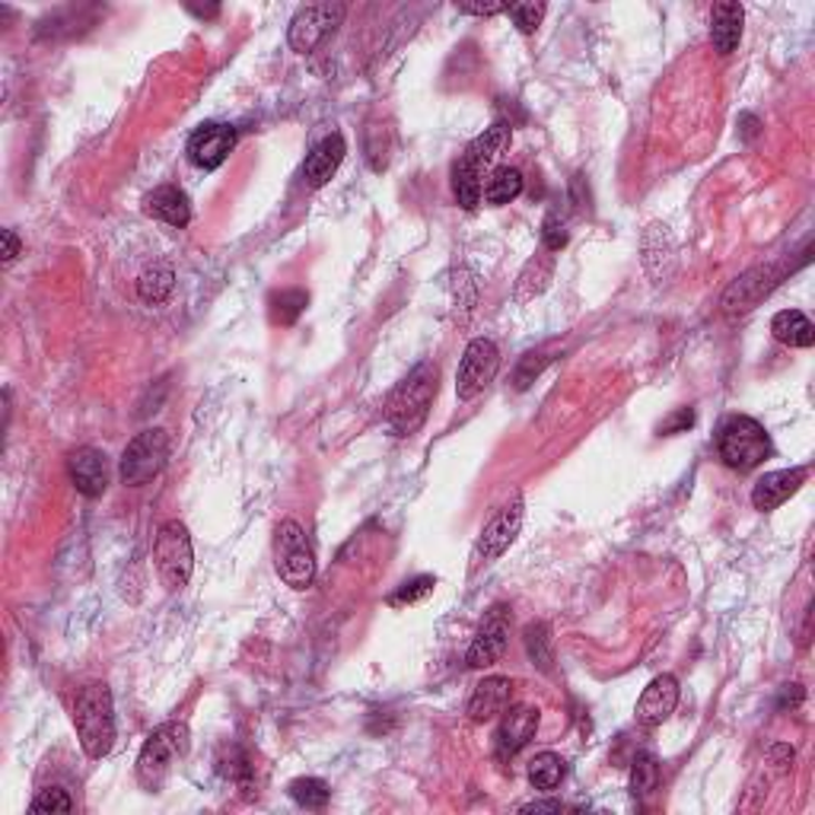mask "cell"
<instances>
[{
	"label": "cell",
	"instance_id": "cell-1",
	"mask_svg": "<svg viewBox=\"0 0 815 815\" xmlns=\"http://www.w3.org/2000/svg\"><path fill=\"white\" fill-rule=\"evenodd\" d=\"M510 138H513V128L506 121H494L491 128H484V134H479L472 144L465 147V153L456 160V167H453V192H456V201L465 211L479 208L481 192H484L481 179L501 160V153L510 147Z\"/></svg>",
	"mask_w": 815,
	"mask_h": 815
},
{
	"label": "cell",
	"instance_id": "cell-2",
	"mask_svg": "<svg viewBox=\"0 0 815 815\" xmlns=\"http://www.w3.org/2000/svg\"><path fill=\"white\" fill-rule=\"evenodd\" d=\"M440 389V370L436 363L424 360L407 373L402 383L395 385V392L385 402V421L399 436H411L424 427L427 414H431L433 399Z\"/></svg>",
	"mask_w": 815,
	"mask_h": 815
},
{
	"label": "cell",
	"instance_id": "cell-3",
	"mask_svg": "<svg viewBox=\"0 0 815 815\" xmlns=\"http://www.w3.org/2000/svg\"><path fill=\"white\" fill-rule=\"evenodd\" d=\"M73 726L80 745L90 758H105L115 745V714H112V692L109 685L93 682L83 685L73 697Z\"/></svg>",
	"mask_w": 815,
	"mask_h": 815
},
{
	"label": "cell",
	"instance_id": "cell-4",
	"mask_svg": "<svg viewBox=\"0 0 815 815\" xmlns=\"http://www.w3.org/2000/svg\"><path fill=\"white\" fill-rule=\"evenodd\" d=\"M189 752V726L172 720L157 726L150 736H147L144 748L138 755V781L147 791H160L163 781L169 777L172 765Z\"/></svg>",
	"mask_w": 815,
	"mask_h": 815
},
{
	"label": "cell",
	"instance_id": "cell-5",
	"mask_svg": "<svg viewBox=\"0 0 815 815\" xmlns=\"http://www.w3.org/2000/svg\"><path fill=\"white\" fill-rule=\"evenodd\" d=\"M717 450L720 459H723L730 469H736V472H752V469H758V465L771 456V436H767L765 427H762L755 417L736 414V417H730V421L720 427Z\"/></svg>",
	"mask_w": 815,
	"mask_h": 815
},
{
	"label": "cell",
	"instance_id": "cell-6",
	"mask_svg": "<svg viewBox=\"0 0 815 815\" xmlns=\"http://www.w3.org/2000/svg\"><path fill=\"white\" fill-rule=\"evenodd\" d=\"M153 561H157V574H160L169 593H182L189 586L194 571V552L185 523L167 520L160 526L157 542H153Z\"/></svg>",
	"mask_w": 815,
	"mask_h": 815
},
{
	"label": "cell",
	"instance_id": "cell-7",
	"mask_svg": "<svg viewBox=\"0 0 815 815\" xmlns=\"http://www.w3.org/2000/svg\"><path fill=\"white\" fill-rule=\"evenodd\" d=\"M274 567L290 590H310L315 580V552L296 520H284L274 532Z\"/></svg>",
	"mask_w": 815,
	"mask_h": 815
},
{
	"label": "cell",
	"instance_id": "cell-8",
	"mask_svg": "<svg viewBox=\"0 0 815 815\" xmlns=\"http://www.w3.org/2000/svg\"><path fill=\"white\" fill-rule=\"evenodd\" d=\"M169 459V433L163 427H150L141 431L121 453L119 475L128 487H141L147 481H153Z\"/></svg>",
	"mask_w": 815,
	"mask_h": 815
},
{
	"label": "cell",
	"instance_id": "cell-9",
	"mask_svg": "<svg viewBox=\"0 0 815 815\" xmlns=\"http://www.w3.org/2000/svg\"><path fill=\"white\" fill-rule=\"evenodd\" d=\"M501 370V351L491 338H475L469 341L465 354H462V363H459V376H456V395L462 402H472L475 395H481L487 385L494 383Z\"/></svg>",
	"mask_w": 815,
	"mask_h": 815
},
{
	"label": "cell",
	"instance_id": "cell-10",
	"mask_svg": "<svg viewBox=\"0 0 815 815\" xmlns=\"http://www.w3.org/2000/svg\"><path fill=\"white\" fill-rule=\"evenodd\" d=\"M348 7L344 3H310L303 10H296V17L290 20L288 42L290 49L306 54L312 51L322 39H329L335 32L341 20H344Z\"/></svg>",
	"mask_w": 815,
	"mask_h": 815
},
{
	"label": "cell",
	"instance_id": "cell-11",
	"mask_svg": "<svg viewBox=\"0 0 815 815\" xmlns=\"http://www.w3.org/2000/svg\"><path fill=\"white\" fill-rule=\"evenodd\" d=\"M520 529H523V497L516 494L510 504L501 506V510L487 520V526L481 529L479 545H475V564L497 561V557L516 542Z\"/></svg>",
	"mask_w": 815,
	"mask_h": 815
},
{
	"label": "cell",
	"instance_id": "cell-12",
	"mask_svg": "<svg viewBox=\"0 0 815 815\" xmlns=\"http://www.w3.org/2000/svg\"><path fill=\"white\" fill-rule=\"evenodd\" d=\"M506 634H510V612H506V605H494V608L484 615L479 634H475V641H472V647H469V656H465L469 666H472V670H487V666H494V663L504 656Z\"/></svg>",
	"mask_w": 815,
	"mask_h": 815
},
{
	"label": "cell",
	"instance_id": "cell-13",
	"mask_svg": "<svg viewBox=\"0 0 815 815\" xmlns=\"http://www.w3.org/2000/svg\"><path fill=\"white\" fill-rule=\"evenodd\" d=\"M233 147H237V131L223 121H208L189 138V160L198 169H217L227 163Z\"/></svg>",
	"mask_w": 815,
	"mask_h": 815
},
{
	"label": "cell",
	"instance_id": "cell-14",
	"mask_svg": "<svg viewBox=\"0 0 815 815\" xmlns=\"http://www.w3.org/2000/svg\"><path fill=\"white\" fill-rule=\"evenodd\" d=\"M675 707H678V678L663 672L650 682L641 701H637V723L650 726V730L663 726L675 714Z\"/></svg>",
	"mask_w": 815,
	"mask_h": 815
},
{
	"label": "cell",
	"instance_id": "cell-15",
	"mask_svg": "<svg viewBox=\"0 0 815 815\" xmlns=\"http://www.w3.org/2000/svg\"><path fill=\"white\" fill-rule=\"evenodd\" d=\"M68 475L83 497H99L109 487V459L93 446H80L68 456Z\"/></svg>",
	"mask_w": 815,
	"mask_h": 815
},
{
	"label": "cell",
	"instance_id": "cell-16",
	"mask_svg": "<svg viewBox=\"0 0 815 815\" xmlns=\"http://www.w3.org/2000/svg\"><path fill=\"white\" fill-rule=\"evenodd\" d=\"M777 278L781 274L771 264L767 268H752L748 274H743L733 288L723 293V312L736 315V312L755 310V303L777 288Z\"/></svg>",
	"mask_w": 815,
	"mask_h": 815
},
{
	"label": "cell",
	"instance_id": "cell-17",
	"mask_svg": "<svg viewBox=\"0 0 815 815\" xmlns=\"http://www.w3.org/2000/svg\"><path fill=\"white\" fill-rule=\"evenodd\" d=\"M806 481V469H781V472H767L755 481L752 487V504L762 513H771L781 504H787L793 494L803 487Z\"/></svg>",
	"mask_w": 815,
	"mask_h": 815
},
{
	"label": "cell",
	"instance_id": "cell-18",
	"mask_svg": "<svg viewBox=\"0 0 815 815\" xmlns=\"http://www.w3.org/2000/svg\"><path fill=\"white\" fill-rule=\"evenodd\" d=\"M344 153H348V147H344V138H341V134L322 138L319 144L312 147L306 163H303V179H306V185H310V189H322V185L338 172L341 160H344Z\"/></svg>",
	"mask_w": 815,
	"mask_h": 815
},
{
	"label": "cell",
	"instance_id": "cell-19",
	"mask_svg": "<svg viewBox=\"0 0 815 815\" xmlns=\"http://www.w3.org/2000/svg\"><path fill=\"white\" fill-rule=\"evenodd\" d=\"M510 697H513V682L506 675H491V678L479 682L472 697H469V717L479 720V723L497 717L510 707Z\"/></svg>",
	"mask_w": 815,
	"mask_h": 815
},
{
	"label": "cell",
	"instance_id": "cell-20",
	"mask_svg": "<svg viewBox=\"0 0 815 815\" xmlns=\"http://www.w3.org/2000/svg\"><path fill=\"white\" fill-rule=\"evenodd\" d=\"M535 730H539V711L535 707L510 711L504 723H501V730H497V758L501 762L513 758L523 745H529V739L535 736Z\"/></svg>",
	"mask_w": 815,
	"mask_h": 815
},
{
	"label": "cell",
	"instance_id": "cell-21",
	"mask_svg": "<svg viewBox=\"0 0 815 815\" xmlns=\"http://www.w3.org/2000/svg\"><path fill=\"white\" fill-rule=\"evenodd\" d=\"M743 23H745V10L743 3H717L714 13H711V42L720 54H733L739 39H743Z\"/></svg>",
	"mask_w": 815,
	"mask_h": 815
},
{
	"label": "cell",
	"instance_id": "cell-22",
	"mask_svg": "<svg viewBox=\"0 0 815 815\" xmlns=\"http://www.w3.org/2000/svg\"><path fill=\"white\" fill-rule=\"evenodd\" d=\"M147 214L163 220L169 227H189L192 220V201L189 194L175 185H160L147 194Z\"/></svg>",
	"mask_w": 815,
	"mask_h": 815
},
{
	"label": "cell",
	"instance_id": "cell-23",
	"mask_svg": "<svg viewBox=\"0 0 815 815\" xmlns=\"http://www.w3.org/2000/svg\"><path fill=\"white\" fill-rule=\"evenodd\" d=\"M771 332L781 344H791V348H813L815 344V329L809 322V315L799 310H784L771 319Z\"/></svg>",
	"mask_w": 815,
	"mask_h": 815
},
{
	"label": "cell",
	"instance_id": "cell-24",
	"mask_svg": "<svg viewBox=\"0 0 815 815\" xmlns=\"http://www.w3.org/2000/svg\"><path fill=\"white\" fill-rule=\"evenodd\" d=\"M520 194H523V172L520 169H494L491 179H487V185H484V201L491 208H504L510 201H516Z\"/></svg>",
	"mask_w": 815,
	"mask_h": 815
},
{
	"label": "cell",
	"instance_id": "cell-25",
	"mask_svg": "<svg viewBox=\"0 0 815 815\" xmlns=\"http://www.w3.org/2000/svg\"><path fill=\"white\" fill-rule=\"evenodd\" d=\"M564 774H567L564 758L554 755V752H542V755H535L532 765H529V784H532L535 791L549 793L564 781Z\"/></svg>",
	"mask_w": 815,
	"mask_h": 815
},
{
	"label": "cell",
	"instance_id": "cell-26",
	"mask_svg": "<svg viewBox=\"0 0 815 815\" xmlns=\"http://www.w3.org/2000/svg\"><path fill=\"white\" fill-rule=\"evenodd\" d=\"M175 288V274H172V268L169 264H153V268H147L144 274L138 278V293H141V300L144 303H163L169 293Z\"/></svg>",
	"mask_w": 815,
	"mask_h": 815
},
{
	"label": "cell",
	"instance_id": "cell-27",
	"mask_svg": "<svg viewBox=\"0 0 815 815\" xmlns=\"http://www.w3.org/2000/svg\"><path fill=\"white\" fill-rule=\"evenodd\" d=\"M271 322L274 325H293L300 319V312L310 306V293L306 290H281L271 293Z\"/></svg>",
	"mask_w": 815,
	"mask_h": 815
},
{
	"label": "cell",
	"instance_id": "cell-28",
	"mask_svg": "<svg viewBox=\"0 0 815 815\" xmlns=\"http://www.w3.org/2000/svg\"><path fill=\"white\" fill-rule=\"evenodd\" d=\"M523 641H526V653L529 660L539 666L542 672H552L554 653H552V631L545 622H532L523 631Z\"/></svg>",
	"mask_w": 815,
	"mask_h": 815
},
{
	"label": "cell",
	"instance_id": "cell-29",
	"mask_svg": "<svg viewBox=\"0 0 815 815\" xmlns=\"http://www.w3.org/2000/svg\"><path fill=\"white\" fill-rule=\"evenodd\" d=\"M290 799L296 803V806H303V809H322L325 803H329V784L325 781H319V777H296L293 784L288 787Z\"/></svg>",
	"mask_w": 815,
	"mask_h": 815
},
{
	"label": "cell",
	"instance_id": "cell-30",
	"mask_svg": "<svg viewBox=\"0 0 815 815\" xmlns=\"http://www.w3.org/2000/svg\"><path fill=\"white\" fill-rule=\"evenodd\" d=\"M656 787H660V762L650 752H641L631 765V791L634 796H650Z\"/></svg>",
	"mask_w": 815,
	"mask_h": 815
},
{
	"label": "cell",
	"instance_id": "cell-31",
	"mask_svg": "<svg viewBox=\"0 0 815 815\" xmlns=\"http://www.w3.org/2000/svg\"><path fill=\"white\" fill-rule=\"evenodd\" d=\"M549 7L545 3H506V17L513 20V26L523 32V36H532L542 20H545Z\"/></svg>",
	"mask_w": 815,
	"mask_h": 815
},
{
	"label": "cell",
	"instance_id": "cell-32",
	"mask_svg": "<svg viewBox=\"0 0 815 815\" xmlns=\"http://www.w3.org/2000/svg\"><path fill=\"white\" fill-rule=\"evenodd\" d=\"M29 809L32 813H73V799L61 787H42V791L36 793V799H32Z\"/></svg>",
	"mask_w": 815,
	"mask_h": 815
},
{
	"label": "cell",
	"instance_id": "cell-33",
	"mask_svg": "<svg viewBox=\"0 0 815 815\" xmlns=\"http://www.w3.org/2000/svg\"><path fill=\"white\" fill-rule=\"evenodd\" d=\"M433 586H436V580L433 576H417V580H411V583H405L399 593H392L389 596V605H411V602H421V600H427L433 593Z\"/></svg>",
	"mask_w": 815,
	"mask_h": 815
},
{
	"label": "cell",
	"instance_id": "cell-34",
	"mask_svg": "<svg viewBox=\"0 0 815 815\" xmlns=\"http://www.w3.org/2000/svg\"><path fill=\"white\" fill-rule=\"evenodd\" d=\"M542 245H545L549 252H561V249L567 245V230H564V223H561V217L557 214L545 217V227H542Z\"/></svg>",
	"mask_w": 815,
	"mask_h": 815
},
{
	"label": "cell",
	"instance_id": "cell-35",
	"mask_svg": "<svg viewBox=\"0 0 815 815\" xmlns=\"http://www.w3.org/2000/svg\"><path fill=\"white\" fill-rule=\"evenodd\" d=\"M692 424H695V411H692V407H678L670 421H663V424H660V433H663V436H672V433L688 431Z\"/></svg>",
	"mask_w": 815,
	"mask_h": 815
},
{
	"label": "cell",
	"instance_id": "cell-36",
	"mask_svg": "<svg viewBox=\"0 0 815 815\" xmlns=\"http://www.w3.org/2000/svg\"><path fill=\"white\" fill-rule=\"evenodd\" d=\"M542 366H545V358L535 360V354H526L523 366H520V373H516V389H526V385L539 376V370H542Z\"/></svg>",
	"mask_w": 815,
	"mask_h": 815
},
{
	"label": "cell",
	"instance_id": "cell-37",
	"mask_svg": "<svg viewBox=\"0 0 815 815\" xmlns=\"http://www.w3.org/2000/svg\"><path fill=\"white\" fill-rule=\"evenodd\" d=\"M456 10L475 17H494V13H506V3H456Z\"/></svg>",
	"mask_w": 815,
	"mask_h": 815
},
{
	"label": "cell",
	"instance_id": "cell-38",
	"mask_svg": "<svg viewBox=\"0 0 815 815\" xmlns=\"http://www.w3.org/2000/svg\"><path fill=\"white\" fill-rule=\"evenodd\" d=\"M20 255V240L13 230H3V264H10Z\"/></svg>",
	"mask_w": 815,
	"mask_h": 815
},
{
	"label": "cell",
	"instance_id": "cell-39",
	"mask_svg": "<svg viewBox=\"0 0 815 815\" xmlns=\"http://www.w3.org/2000/svg\"><path fill=\"white\" fill-rule=\"evenodd\" d=\"M561 809H564V803H557V799H542V803L523 806V813H561Z\"/></svg>",
	"mask_w": 815,
	"mask_h": 815
}]
</instances>
